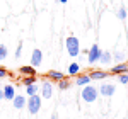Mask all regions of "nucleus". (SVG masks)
<instances>
[{"label":"nucleus","instance_id":"1","mask_svg":"<svg viewBox=\"0 0 128 119\" xmlns=\"http://www.w3.org/2000/svg\"><path fill=\"white\" fill-rule=\"evenodd\" d=\"M65 50H67V53H68L70 56H79L80 55V43L79 39L75 38V36H68L67 39H65Z\"/></svg>","mask_w":128,"mask_h":119},{"label":"nucleus","instance_id":"2","mask_svg":"<svg viewBox=\"0 0 128 119\" xmlns=\"http://www.w3.org/2000/svg\"><path fill=\"white\" fill-rule=\"evenodd\" d=\"M41 95L36 94V95H29V99L26 100V107L29 111V114H38L41 109Z\"/></svg>","mask_w":128,"mask_h":119},{"label":"nucleus","instance_id":"3","mask_svg":"<svg viewBox=\"0 0 128 119\" xmlns=\"http://www.w3.org/2000/svg\"><path fill=\"white\" fill-rule=\"evenodd\" d=\"M80 97L84 102H94V100H98V89L96 87H92V85H84L82 87V94H80Z\"/></svg>","mask_w":128,"mask_h":119},{"label":"nucleus","instance_id":"4","mask_svg":"<svg viewBox=\"0 0 128 119\" xmlns=\"http://www.w3.org/2000/svg\"><path fill=\"white\" fill-rule=\"evenodd\" d=\"M101 55H102V50L99 48L98 44H92V46L89 48V51H87V60H89V63H96V61H99Z\"/></svg>","mask_w":128,"mask_h":119},{"label":"nucleus","instance_id":"5","mask_svg":"<svg viewBox=\"0 0 128 119\" xmlns=\"http://www.w3.org/2000/svg\"><path fill=\"white\" fill-rule=\"evenodd\" d=\"M40 95H41V99H51V95H53V85H51V82H43L41 83Z\"/></svg>","mask_w":128,"mask_h":119},{"label":"nucleus","instance_id":"6","mask_svg":"<svg viewBox=\"0 0 128 119\" xmlns=\"http://www.w3.org/2000/svg\"><path fill=\"white\" fill-rule=\"evenodd\" d=\"M114 92H116V87H114L113 83H102V85L99 87V94L104 95V97H111Z\"/></svg>","mask_w":128,"mask_h":119},{"label":"nucleus","instance_id":"7","mask_svg":"<svg viewBox=\"0 0 128 119\" xmlns=\"http://www.w3.org/2000/svg\"><path fill=\"white\" fill-rule=\"evenodd\" d=\"M41 63H43V53L41 50H34L32 51V55H31V66H40Z\"/></svg>","mask_w":128,"mask_h":119},{"label":"nucleus","instance_id":"8","mask_svg":"<svg viewBox=\"0 0 128 119\" xmlns=\"http://www.w3.org/2000/svg\"><path fill=\"white\" fill-rule=\"evenodd\" d=\"M2 92H4V99L5 100H12L16 97V89H14V85H5V87L2 89Z\"/></svg>","mask_w":128,"mask_h":119},{"label":"nucleus","instance_id":"9","mask_svg":"<svg viewBox=\"0 0 128 119\" xmlns=\"http://www.w3.org/2000/svg\"><path fill=\"white\" fill-rule=\"evenodd\" d=\"M26 97L24 95H16L14 99H12V104H14V109H24L26 107Z\"/></svg>","mask_w":128,"mask_h":119},{"label":"nucleus","instance_id":"10","mask_svg":"<svg viewBox=\"0 0 128 119\" xmlns=\"http://www.w3.org/2000/svg\"><path fill=\"white\" fill-rule=\"evenodd\" d=\"M109 73H111V75H113V73H120V75H121V73H128V63H120L116 66H113Z\"/></svg>","mask_w":128,"mask_h":119},{"label":"nucleus","instance_id":"11","mask_svg":"<svg viewBox=\"0 0 128 119\" xmlns=\"http://www.w3.org/2000/svg\"><path fill=\"white\" fill-rule=\"evenodd\" d=\"M90 83V77L89 75H79L75 78V85L77 87H84V85H89Z\"/></svg>","mask_w":128,"mask_h":119},{"label":"nucleus","instance_id":"12","mask_svg":"<svg viewBox=\"0 0 128 119\" xmlns=\"http://www.w3.org/2000/svg\"><path fill=\"white\" fill-rule=\"evenodd\" d=\"M89 77H90V80H102V78H108L109 73L108 71H98V70H96V71H92Z\"/></svg>","mask_w":128,"mask_h":119},{"label":"nucleus","instance_id":"13","mask_svg":"<svg viewBox=\"0 0 128 119\" xmlns=\"http://www.w3.org/2000/svg\"><path fill=\"white\" fill-rule=\"evenodd\" d=\"M48 78H50V80H55V82H60L62 78H65V73L56 71V70H51V71L48 73Z\"/></svg>","mask_w":128,"mask_h":119},{"label":"nucleus","instance_id":"14","mask_svg":"<svg viewBox=\"0 0 128 119\" xmlns=\"http://www.w3.org/2000/svg\"><path fill=\"white\" fill-rule=\"evenodd\" d=\"M67 71H68L70 77H75V75H79V71H80V65L79 63H70Z\"/></svg>","mask_w":128,"mask_h":119},{"label":"nucleus","instance_id":"15","mask_svg":"<svg viewBox=\"0 0 128 119\" xmlns=\"http://www.w3.org/2000/svg\"><path fill=\"white\" fill-rule=\"evenodd\" d=\"M19 71L22 73V75H26V77H31V75H36V70H34V66H29V65H26V66H20Z\"/></svg>","mask_w":128,"mask_h":119},{"label":"nucleus","instance_id":"16","mask_svg":"<svg viewBox=\"0 0 128 119\" xmlns=\"http://www.w3.org/2000/svg\"><path fill=\"white\" fill-rule=\"evenodd\" d=\"M26 94H28V97L29 95H36V94H40V87L36 83H31V85L26 87Z\"/></svg>","mask_w":128,"mask_h":119},{"label":"nucleus","instance_id":"17","mask_svg":"<svg viewBox=\"0 0 128 119\" xmlns=\"http://www.w3.org/2000/svg\"><path fill=\"white\" fill-rule=\"evenodd\" d=\"M111 58H113V55H111L109 51H102V55H101L99 61H101V63H104V65H108V63H111Z\"/></svg>","mask_w":128,"mask_h":119},{"label":"nucleus","instance_id":"18","mask_svg":"<svg viewBox=\"0 0 128 119\" xmlns=\"http://www.w3.org/2000/svg\"><path fill=\"white\" fill-rule=\"evenodd\" d=\"M31 83H36V75H31V77H24L22 78V85L24 87H28Z\"/></svg>","mask_w":128,"mask_h":119},{"label":"nucleus","instance_id":"19","mask_svg":"<svg viewBox=\"0 0 128 119\" xmlns=\"http://www.w3.org/2000/svg\"><path fill=\"white\" fill-rule=\"evenodd\" d=\"M56 87H58L60 90H67V89H68V87H70V82L67 80V77H65V78H62V80H60V82H58V85H56Z\"/></svg>","mask_w":128,"mask_h":119},{"label":"nucleus","instance_id":"20","mask_svg":"<svg viewBox=\"0 0 128 119\" xmlns=\"http://www.w3.org/2000/svg\"><path fill=\"white\" fill-rule=\"evenodd\" d=\"M7 55H9V50H7V46L0 43V61H4V60L7 58Z\"/></svg>","mask_w":128,"mask_h":119},{"label":"nucleus","instance_id":"21","mask_svg":"<svg viewBox=\"0 0 128 119\" xmlns=\"http://www.w3.org/2000/svg\"><path fill=\"white\" fill-rule=\"evenodd\" d=\"M118 19H121V20L126 19V9H125V7H120V10H118Z\"/></svg>","mask_w":128,"mask_h":119},{"label":"nucleus","instance_id":"22","mask_svg":"<svg viewBox=\"0 0 128 119\" xmlns=\"http://www.w3.org/2000/svg\"><path fill=\"white\" fill-rule=\"evenodd\" d=\"M120 82L121 83H128V73H121L120 75Z\"/></svg>","mask_w":128,"mask_h":119},{"label":"nucleus","instance_id":"23","mask_svg":"<svg viewBox=\"0 0 128 119\" xmlns=\"http://www.w3.org/2000/svg\"><path fill=\"white\" fill-rule=\"evenodd\" d=\"M20 53H22V43H19V46L16 48V58H20Z\"/></svg>","mask_w":128,"mask_h":119},{"label":"nucleus","instance_id":"24","mask_svg":"<svg viewBox=\"0 0 128 119\" xmlns=\"http://www.w3.org/2000/svg\"><path fill=\"white\" fill-rule=\"evenodd\" d=\"M113 56H114V60H118V61H123V58H125V55H123V53H114Z\"/></svg>","mask_w":128,"mask_h":119},{"label":"nucleus","instance_id":"25","mask_svg":"<svg viewBox=\"0 0 128 119\" xmlns=\"http://www.w3.org/2000/svg\"><path fill=\"white\" fill-rule=\"evenodd\" d=\"M9 73H7V70L4 68V66H0V78H5Z\"/></svg>","mask_w":128,"mask_h":119},{"label":"nucleus","instance_id":"26","mask_svg":"<svg viewBox=\"0 0 128 119\" xmlns=\"http://www.w3.org/2000/svg\"><path fill=\"white\" fill-rule=\"evenodd\" d=\"M4 100V92H2V89H0V102Z\"/></svg>","mask_w":128,"mask_h":119},{"label":"nucleus","instance_id":"27","mask_svg":"<svg viewBox=\"0 0 128 119\" xmlns=\"http://www.w3.org/2000/svg\"><path fill=\"white\" fill-rule=\"evenodd\" d=\"M51 119H58V116L56 114H51Z\"/></svg>","mask_w":128,"mask_h":119},{"label":"nucleus","instance_id":"28","mask_svg":"<svg viewBox=\"0 0 128 119\" xmlns=\"http://www.w3.org/2000/svg\"><path fill=\"white\" fill-rule=\"evenodd\" d=\"M67 2H68V0H60V3H67Z\"/></svg>","mask_w":128,"mask_h":119},{"label":"nucleus","instance_id":"29","mask_svg":"<svg viewBox=\"0 0 128 119\" xmlns=\"http://www.w3.org/2000/svg\"><path fill=\"white\" fill-rule=\"evenodd\" d=\"M0 89H2V83H0Z\"/></svg>","mask_w":128,"mask_h":119}]
</instances>
